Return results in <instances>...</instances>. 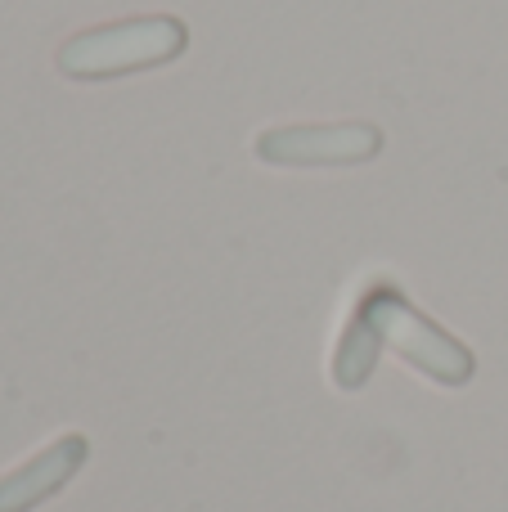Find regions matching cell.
Listing matches in <instances>:
<instances>
[{"mask_svg":"<svg viewBox=\"0 0 508 512\" xmlns=\"http://www.w3.org/2000/svg\"><path fill=\"white\" fill-rule=\"evenodd\" d=\"M185 45H189V27L171 14L122 18V23L90 27V32H77L72 41H63L59 72L72 81H108L171 63L176 54H185Z\"/></svg>","mask_w":508,"mask_h":512,"instance_id":"6da1fadb","label":"cell"},{"mask_svg":"<svg viewBox=\"0 0 508 512\" xmlns=\"http://www.w3.org/2000/svg\"><path fill=\"white\" fill-rule=\"evenodd\" d=\"M356 310L374 324L378 342L392 346L405 364L428 373L432 382H441V387H464V382L473 378V369H477L473 351H468L464 342H455L446 328H437L428 315H419L396 283L378 279L374 288L360 297Z\"/></svg>","mask_w":508,"mask_h":512,"instance_id":"7a4b0ae2","label":"cell"},{"mask_svg":"<svg viewBox=\"0 0 508 512\" xmlns=\"http://www.w3.org/2000/svg\"><path fill=\"white\" fill-rule=\"evenodd\" d=\"M383 131L369 122H329V126H275L261 131L252 153L266 167H356L378 158Z\"/></svg>","mask_w":508,"mask_h":512,"instance_id":"3957f363","label":"cell"},{"mask_svg":"<svg viewBox=\"0 0 508 512\" xmlns=\"http://www.w3.org/2000/svg\"><path fill=\"white\" fill-rule=\"evenodd\" d=\"M86 454H90V441L81 432H68L54 445H45L36 459H27L23 468L0 477V512H32L36 504L54 499L86 468Z\"/></svg>","mask_w":508,"mask_h":512,"instance_id":"277c9868","label":"cell"},{"mask_svg":"<svg viewBox=\"0 0 508 512\" xmlns=\"http://www.w3.org/2000/svg\"><path fill=\"white\" fill-rule=\"evenodd\" d=\"M378 355H383V342H378L374 324L356 310L338 342V355H333V382H338L342 391H360L369 382V373H374Z\"/></svg>","mask_w":508,"mask_h":512,"instance_id":"5b68a950","label":"cell"}]
</instances>
